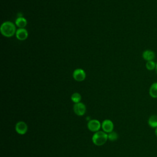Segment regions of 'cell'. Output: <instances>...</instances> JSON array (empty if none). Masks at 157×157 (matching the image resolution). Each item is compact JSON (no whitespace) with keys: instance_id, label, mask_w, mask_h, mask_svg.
I'll return each instance as SVG.
<instances>
[{"instance_id":"1","label":"cell","mask_w":157,"mask_h":157,"mask_svg":"<svg viewBox=\"0 0 157 157\" xmlns=\"http://www.w3.org/2000/svg\"><path fill=\"white\" fill-rule=\"evenodd\" d=\"M1 33L6 37H10L16 33L15 25L11 21H4L0 27Z\"/></svg>"},{"instance_id":"2","label":"cell","mask_w":157,"mask_h":157,"mask_svg":"<svg viewBox=\"0 0 157 157\" xmlns=\"http://www.w3.org/2000/svg\"><path fill=\"white\" fill-rule=\"evenodd\" d=\"M107 139L108 134L103 131H97L92 137V141L93 144L98 146L104 145L107 142Z\"/></svg>"},{"instance_id":"3","label":"cell","mask_w":157,"mask_h":157,"mask_svg":"<svg viewBox=\"0 0 157 157\" xmlns=\"http://www.w3.org/2000/svg\"><path fill=\"white\" fill-rule=\"evenodd\" d=\"M75 113L78 116L83 115L86 112V106L83 103H75L73 107Z\"/></svg>"},{"instance_id":"4","label":"cell","mask_w":157,"mask_h":157,"mask_svg":"<svg viewBox=\"0 0 157 157\" xmlns=\"http://www.w3.org/2000/svg\"><path fill=\"white\" fill-rule=\"evenodd\" d=\"M101 125L99 121L95 119L90 120L87 124L88 129L92 132H95L97 131H99L101 128Z\"/></svg>"},{"instance_id":"5","label":"cell","mask_w":157,"mask_h":157,"mask_svg":"<svg viewBox=\"0 0 157 157\" xmlns=\"http://www.w3.org/2000/svg\"><path fill=\"white\" fill-rule=\"evenodd\" d=\"M73 77L77 82H82L85 80L86 74L82 69H77L73 72Z\"/></svg>"},{"instance_id":"6","label":"cell","mask_w":157,"mask_h":157,"mask_svg":"<svg viewBox=\"0 0 157 157\" xmlns=\"http://www.w3.org/2000/svg\"><path fill=\"white\" fill-rule=\"evenodd\" d=\"M15 130L19 134H25L28 131V126L24 121H18L15 125Z\"/></svg>"},{"instance_id":"7","label":"cell","mask_w":157,"mask_h":157,"mask_svg":"<svg viewBox=\"0 0 157 157\" xmlns=\"http://www.w3.org/2000/svg\"><path fill=\"white\" fill-rule=\"evenodd\" d=\"M101 127H102L104 132L110 133V132L113 131V123L110 120H105L102 123Z\"/></svg>"},{"instance_id":"8","label":"cell","mask_w":157,"mask_h":157,"mask_svg":"<svg viewBox=\"0 0 157 157\" xmlns=\"http://www.w3.org/2000/svg\"><path fill=\"white\" fill-rule=\"evenodd\" d=\"M16 37L20 40H24L27 39L28 36V33L26 29L25 28H19L17 30L16 33Z\"/></svg>"},{"instance_id":"9","label":"cell","mask_w":157,"mask_h":157,"mask_svg":"<svg viewBox=\"0 0 157 157\" xmlns=\"http://www.w3.org/2000/svg\"><path fill=\"white\" fill-rule=\"evenodd\" d=\"M142 58L147 61H153L155 58V53L151 50H146L142 53Z\"/></svg>"},{"instance_id":"10","label":"cell","mask_w":157,"mask_h":157,"mask_svg":"<svg viewBox=\"0 0 157 157\" xmlns=\"http://www.w3.org/2000/svg\"><path fill=\"white\" fill-rule=\"evenodd\" d=\"M149 94L153 98H157V82L151 84L149 89Z\"/></svg>"},{"instance_id":"11","label":"cell","mask_w":157,"mask_h":157,"mask_svg":"<svg viewBox=\"0 0 157 157\" xmlns=\"http://www.w3.org/2000/svg\"><path fill=\"white\" fill-rule=\"evenodd\" d=\"M15 25L20 28H24L27 25V20L22 17H19L15 20Z\"/></svg>"},{"instance_id":"12","label":"cell","mask_w":157,"mask_h":157,"mask_svg":"<svg viewBox=\"0 0 157 157\" xmlns=\"http://www.w3.org/2000/svg\"><path fill=\"white\" fill-rule=\"evenodd\" d=\"M148 123L151 128H157V115H153L150 116L148 118Z\"/></svg>"},{"instance_id":"13","label":"cell","mask_w":157,"mask_h":157,"mask_svg":"<svg viewBox=\"0 0 157 157\" xmlns=\"http://www.w3.org/2000/svg\"><path fill=\"white\" fill-rule=\"evenodd\" d=\"M156 64V63H155L154 61H147L145 64V67L147 69H148V71H153L155 69Z\"/></svg>"},{"instance_id":"14","label":"cell","mask_w":157,"mask_h":157,"mask_svg":"<svg viewBox=\"0 0 157 157\" xmlns=\"http://www.w3.org/2000/svg\"><path fill=\"white\" fill-rule=\"evenodd\" d=\"M81 95L78 93H74L71 96V100L72 102L75 103H78L81 101Z\"/></svg>"},{"instance_id":"15","label":"cell","mask_w":157,"mask_h":157,"mask_svg":"<svg viewBox=\"0 0 157 157\" xmlns=\"http://www.w3.org/2000/svg\"><path fill=\"white\" fill-rule=\"evenodd\" d=\"M108 139L111 141H115L118 139V134L115 132H111L108 134Z\"/></svg>"},{"instance_id":"16","label":"cell","mask_w":157,"mask_h":157,"mask_svg":"<svg viewBox=\"0 0 157 157\" xmlns=\"http://www.w3.org/2000/svg\"><path fill=\"white\" fill-rule=\"evenodd\" d=\"M155 72H156V74H157V63L156 64V67H155Z\"/></svg>"},{"instance_id":"17","label":"cell","mask_w":157,"mask_h":157,"mask_svg":"<svg viewBox=\"0 0 157 157\" xmlns=\"http://www.w3.org/2000/svg\"><path fill=\"white\" fill-rule=\"evenodd\" d=\"M155 134H156V136L157 137V128H155Z\"/></svg>"}]
</instances>
